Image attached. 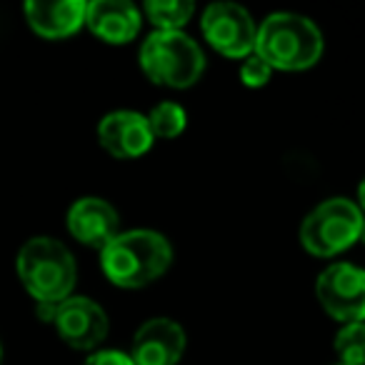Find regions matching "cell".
Segmentation results:
<instances>
[{
	"mask_svg": "<svg viewBox=\"0 0 365 365\" xmlns=\"http://www.w3.org/2000/svg\"><path fill=\"white\" fill-rule=\"evenodd\" d=\"M173 250L155 230H128L103 250V270L120 288H143L168 270Z\"/></svg>",
	"mask_w": 365,
	"mask_h": 365,
	"instance_id": "6da1fadb",
	"label": "cell"
},
{
	"mask_svg": "<svg viewBox=\"0 0 365 365\" xmlns=\"http://www.w3.org/2000/svg\"><path fill=\"white\" fill-rule=\"evenodd\" d=\"M255 56L278 71H303L323 56V36L313 21L295 13H273L255 38Z\"/></svg>",
	"mask_w": 365,
	"mask_h": 365,
	"instance_id": "7a4b0ae2",
	"label": "cell"
},
{
	"mask_svg": "<svg viewBox=\"0 0 365 365\" xmlns=\"http://www.w3.org/2000/svg\"><path fill=\"white\" fill-rule=\"evenodd\" d=\"M18 275L41 305H58L71 298L76 285V260L56 238H33L18 253Z\"/></svg>",
	"mask_w": 365,
	"mask_h": 365,
	"instance_id": "3957f363",
	"label": "cell"
},
{
	"mask_svg": "<svg viewBox=\"0 0 365 365\" xmlns=\"http://www.w3.org/2000/svg\"><path fill=\"white\" fill-rule=\"evenodd\" d=\"M140 68L158 86L188 88L203 76L205 56L185 33L155 31L143 43Z\"/></svg>",
	"mask_w": 365,
	"mask_h": 365,
	"instance_id": "277c9868",
	"label": "cell"
},
{
	"mask_svg": "<svg viewBox=\"0 0 365 365\" xmlns=\"http://www.w3.org/2000/svg\"><path fill=\"white\" fill-rule=\"evenodd\" d=\"M363 215L355 203L345 198H330L320 203L300 228L305 250L318 258H333L358 240Z\"/></svg>",
	"mask_w": 365,
	"mask_h": 365,
	"instance_id": "5b68a950",
	"label": "cell"
},
{
	"mask_svg": "<svg viewBox=\"0 0 365 365\" xmlns=\"http://www.w3.org/2000/svg\"><path fill=\"white\" fill-rule=\"evenodd\" d=\"M41 315L56 325L71 348L91 350L108 335V315L91 298H68L58 305H41Z\"/></svg>",
	"mask_w": 365,
	"mask_h": 365,
	"instance_id": "8992f818",
	"label": "cell"
},
{
	"mask_svg": "<svg viewBox=\"0 0 365 365\" xmlns=\"http://www.w3.org/2000/svg\"><path fill=\"white\" fill-rule=\"evenodd\" d=\"M318 300L335 320L365 323V270L350 263H335L318 278Z\"/></svg>",
	"mask_w": 365,
	"mask_h": 365,
	"instance_id": "52a82bcc",
	"label": "cell"
},
{
	"mask_svg": "<svg viewBox=\"0 0 365 365\" xmlns=\"http://www.w3.org/2000/svg\"><path fill=\"white\" fill-rule=\"evenodd\" d=\"M203 36L218 53L228 58H248L255 51L258 31L245 8L235 3H215L203 13Z\"/></svg>",
	"mask_w": 365,
	"mask_h": 365,
	"instance_id": "ba28073f",
	"label": "cell"
},
{
	"mask_svg": "<svg viewBox=\"0 0 365 365\" xmlns=\"http://www.w3.org/2000/svg\"><path fill=\"white\" fill-rule=\"evenodd\" d=\"M185 350V333L175 320L153 318L133 338V365H175Z\"/></svg>",
	"mask_w": 365,
	"mask_h": 365,
	"instance_id": "9c48e42d",
	"label": "cell"
},
{
	"mask_svg": "<svg viewBox=\"0 0 365 365\" xmlns=\"http://www.w3.org/2000/svg\"><path fill=\"white\" fill-rule=\"evenodd\" d=\"M98 138H101V145L120 160L143 155L153 145L150 123L145 115L133 110H118L103 118L98 125Z\"/></svg>",
	"mask_w": 365,
	"mask_h": 365,
	"instance_id": "30bf717a",
	"label": "cell"
},
{
	"mask_svg": "<svg viewBox=\"0 0 365 365\" xmlns=\"http://www.w3.org/2000/svg\"><path fill=\"white\" fill-rule=\"evenodd\" d=\"M68 228L76 240L106 250L120 235V220L113 205L103 198H81L68 213Z\"/></svg>",
	"mask_w": 365,
	"mask_h": 365,
	"instance_id": "8fae6325",
	"label": "cell"
},
{
	"mask_svg": "<svg viewBox=\"0 0 365 365\" xmlns=\"http://www.w3.org/2000/svg\"><path fill=\"white\" fill-rule=\"evenodd\" d=\"M86 23L101 41L130 43L140 31V13L128 0H96L88 6Z\"/></svg>",
	"mask_w": 365,
	"mask_h": 365,
	"instance_id": "7c38bea8",
	"label": "cell"
},
{
	"mask_svg": "<svg viewBox=\"0 0 365 365\" xmlns=\"http://www.w3.org/2000/svg\"><path fill=\"white\" fill-rule=\"evenodd\" d=\"M26 16L31 28L43 38L73 36L86 23L88 6L81 0H61V3H28Z\"/></svg>",
	"mask_w": 365,
	"mask_h": 365,
	"instance_id": "4fadbf2b",
	"label": "cell"
},
{
	"mask_svg": "<svg viewBox=\"0 0 365 365\" xmlns=\"http://www.w3.org/2000/svg\"><path fill=\"white\" fill-rule=\"evenodd\" d=\"M195 6L188 0H153L145 3V16L158 31H178L190 21Z\"/></svg>",
	"mask_w": 365,
	"mask_h": 365,
	"instance_id": "5bb4252c",
	"label": "cell"
},
{
	"mask_svg": "<svg viewBox=\"0 0 365 365\" xmlns=\"http://www.w3.org/2000/svg\"><path fill=\"white\" fill-rule=\"evenodd\" d=\"M185 110L175 103H160L153 108V113L148 115L150 123L153 138H175L185 130Z\"/></svg>",
	"mask_w": 365,
	"mask_h": 365,
	"instance_id": "9a60e30c",
	"label": "cell"
},
{
	"mask_svg": "<svg viewBox=\"0 0 365 365\" xmlns=\"http://www.w3.org/2000/svg\"><path fill=\"white\" fill-rule=\"evenodd\" d=\"M340 365H365V323H350L335 338Z\"/></svg>",
	"mask_w": 365,
	"mask_h": 365,
	"instance_id": "2e32d148",
	"label": "cell"
},
{
	"mask_svg": "<svg viewBox=\"0 0 365 365\" xmlns=\"http://www.w3.org/2000/svg\"><path fill=\"white\" fill-rule=\"evenodd\" d=\"M270 73H273V68H270L263 58L253 53V56L245 58L243 68H240V81L248 88H260L270 81Z\"/></svg>",
	"mask_w": 365,
	"mask_h": 365,
	"instance_id": "e0dca14e",
	"label": "cell"
},
{
	"mask_svg": "<svg viewBox=\"0 0 365 365\" xmlns=\"http://www.w3.org/2000/svg\"><path fill=\"white\" fill-rule=\"evenodd\" d=\"M83 365H133V360L130 355H123L118 350H103V353L91 355Z\"/></svg>",
	"mask_w": 365,
	"mask_h": 365,
	"instance_id": "ac0fdd59",
	"label": "cell"
},
{
	"mask_svg": "<svg viewBox=\"0 0 365 365\" xmlns=\"http://www.w3.org/2000/svg\"><path fill=\"white\" fill-rule=\"evenodd\" d=\"M358 200H360V208L365 210V178H363V182H360V188H358Z\"/></svg>",
	"mask_w": 365,
	"mask_h": 365,
	"instance_id": "d6986e66",
	"label": "cell"
},
{
	"mask_svg": "<svg viewBox=\"0 0 365 365\" xmlns=\"http://www.w3.org/2000/svg\"><path fill=\"white\" fill-rule=\"evenodd\" d=\"M358 240H363V243H365V220H363V225H360V235H358Z\"/></svg>",
	"mask_w": 365,
	"mask_h": 365,
	"instance_id": "ffe728a7",
	"label": "cell"
}]
</instances>
